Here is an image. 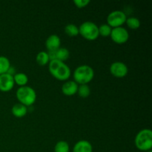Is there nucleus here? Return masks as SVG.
Instances as JSON below:
<instances>
[{
    "label": "nucleus",
    "mask_w": 152,
    "mask_h": 152,
    "mask_svg": "<svg viewBox=\"0 0 152 152\" xmlns=\"http://www.w3.org/2000/svg\"><path fill=\"white\" fill-rule=\"evenodd\" d=\"M48 71L50 74L59 81H66L71 77V68L65 62L54 59L48 63Z\"/></svg>",
    "instance_id": "nucleus-1"
},
{
    "label": "nucleus",
    "mask_w": 152,
    "mask_h": 152,
    "mask_svg": "<svg viewBox=\"0 0 152 152\" xmlns=\"http://www.w3.org/2000/svg\"><path fill=\"white\" fill-rule=\"evenodd\" d=\"M74 80L78 85H88L94 77V71L88 65H80L74 71Z\"/></svg>",
    "instance_id": "nucleus-2"
},
{
    "label": "nucleus",
    "mask_w": 152,
    "mask_h": 152,
    "mask_svg": "<svg viewBox=\"0 0 152 152\" xmlns=\"http://www.w3.org/2000/svg\"><path fill=\"white\" fill-rule=\"evenodd\" d=\"M135 146L138 150L148 151L152 148V132L149 129H144L140 131L134 139Z\"/></svg>",
    "instance_id": "nucleus-3"
},
{
    "label": "nucleus",
    "mask_w": 152,
    "mask_h": 152,
    "mask_svg": "<svg viewBox=\"0 0 152 152\" xmlns=\"http://www.w3.org/2000/svg\"><path fill=\"white\" fill-rule=\"evenodd\" d=\"M16 96L19 103L26 107L34 105L37 99V93L35 90L28 86L19 87L16 92Z\"/></svg>",
    "instance_id": "nucleus-4"
},
{
    "label": "nucleus",
    "mask_w": 152,
    "mask_h": 152,
    "mask_svg": "<svg viewBox=\"0 0 152 152\" xmlns=\"http://www.w3.org/2000/svg\"><path fill=\"white\" fill-rule=\"evenodd\" d=\"M79 32L83 38L89 41L96 39L99 36L98 26L91 21L83 22L79 27Z\"/></svg>",
    "instance_id": "nucleus-5"
},
{
    "label": "nucleus",
    "mask_w": 152,
    "mask_h": 152,
    "mask_svg": "<svg viewBox=\"0 0 152 152\" xmlns=\"http://www.w3.org/2000/svg\"><path fill=\"white\" fill-rule=\"evenodd\" d=\"M126 19L127 16L124 12L119 10H114L108 15L107 24L112 28H118L126 23Z\"/></svg>",
    "instance_id": "nucleus-6"
},
{
    "label": "nucleus",
    "mask_w": 152,
    "mask_h": 152,
    "mask_svg": "<svg viewBox=\"0 0 152 152\" xmlns=\"http://www.w3.org/2000/svg\"><path fill=\"white\" fill-rule=\"evenodd\" d=\"M110 37L114 42L122 45L128 42L129 39V33L123 27H118L112 28Z\"/></svg>",
    "instance_id": "nucleus-7"
},
{
    "label": "nucleus",
    "mask_w": 152,
    "mask_h": 152,
    "mask_svg": "<svg viewBox=\"0 0 152 152\" xmlns=\"http://www.w3.org/2000/svg\"><path fill=\"white\" fill-rule=\"evenodd\" d=\"M110 73L117 78H123L127 76L129 73V68L123 62H114L110 66Z\"/></svg>",
    "instance_id": "nucleus-8"
},
{
    "label": "nucleus",
    "mask_w": 152,
    "mask_h": 152,
    "mask_svg": "<svg viewBox=\"0 0 152 152\" xmlns=\"http://www.w3.org/2000/svg\"><path fill=\"white\" fill-rule=\"evenodd\" d=\"M13 77L10 74H6L0 75V91L2 92H8L14 87Z\"/></svg>",
    "instance_id": "nucleus-9"
},
{
    "label": "nucleus",
    "mask_w": 152,
    "mask_h": 152,
    "mask_svg": "<svg viewBox=\"0 0 152 152\" xmlns=\"http://www.w3.org/2000/svg\"><path fill=\"white\" fill-rule=\"evenodd\" d=\"M45 44L48 51H55L60 48L61 39L56 34H51L48 37Z\"/></svg>",
    "instance_id": "nucleus-10"
},
{
    "label": "nucleus",
    "mask_w": 152,
    "mask_h": 152,
    "mask_svg": "<svg viewBox=\"0 0 152 152\" xmlns=\"http://www.w3.org/2000/svg\"><path fill=\"white\" fill-rule=\"evenodd\" d=\"M78 84L74 81H66L62 86V92L65 96H71L77 93Z\"/></svg>",
    "instance_id": "nucleus-11"
},
{
    "label": "nucleus",
    "mask_w": 152,
    "mask_h": 152,
    "mask_svg": "<svg viewBox=\"0 0 152 152\" xmlns=\"http://www.w3.org/2000/svg\"><path fill=\"white\" fill-rule=\"evenodd\" d=\"M73 152H93V146L90 142L83 140L76 142Z\"/></svg>",
    "instance_id": "nucleus-12"
},
{
    "label": "nucleus",
    "mask_w": 152,
    "mask_h": 152,
    "mask_svg": "<svg viewBox=\"0 0 152 152\" xmlns=\"http://www.w3.org/2000/svg\"><path fill=\"white\" fill-rule=\"evenodd\" d=\"M11 112L15 117L22 118L25 117L28 113V107L21 103H16L12 107Z\"/></svg>",
    "instance_id": "nucleus-13"
},
{
    "label": "nucleus",
    "mask_w": 152,
    "mask_h": 152,
    "mask_svg": "<svg viewBox=\"0 0 152 152\" xmlns=\"http://www.w3.org/2000/svg\"><path fill=\"white\" fill-rule=\"evenodd\" d=\"M13 77L15 84L18 85L20 87L27 86V83L28 82V77L25 73H16L14 75H13Z\"/></svg>",
    "instance_id": "nucleus-14"
},
{
    "label": "nucleus",
    "mask_w": 152,
    "mask_h": 152,
    "mask_svg": "<svg viewBox=\"0 0 152 152\" xmlns=\"http://www.w3.org/2000/svg\"><path fill=\"white\" fill-rule=\"evenodd\" d=\"M70 56V51L66 48L60 47L56 50V59L65 62Z\"/></svg>",
    "instance_id": "nucleus-15"
},
{
    "label": "nucleus",
    "mask_w": 152,
    "mask_h": 152,
    "mask_svg": "<svg viewBox=\"0 0 152 152\" xmlns=\"http://www.w3.org/2000/svg\"><path fill=\"white\" fill-rule=\"evenodd\" d=\"M36 61H37V64L40 66H45V65H48L50 62L49 59L48 54L46 51H40L37 53V56H36Z\"/></svg>",
    "instance_id": "nucleus-16"
},
{
    "label": "nucleus",
    "mask_w": 152,
    "mask_h": 152,
    "mask_svg": "<svg viewBox=\"0 0 152 152\" xmlns=\"http://www.w3.org/2000/svg\"><path fill=\"white\" fill-rule=\"evenodd\" d=\"M10 68V62L8 58L0 56V75L8 72Z\"/></svg>",
    "instance_id": "nucleus-17"
},
{
    "label": "nucleus",
    "mask_w": 152,
    "mask_h": 152,
    "mask_svg": "<svg viewBox=\"0 0 152 152\" xmlns=\"http://www.w3.org/2000/svg\"><path fill=\"white\" fill-rule=\"evenodd\" d=\"M65 33L70 37H75L80 34L79 32V27L74 24H68L65 27Z\"/></svg>",
    "instance_id": "nucleus-18"
},
{
    "label": "nucleus",
    "mask_w": 152,
    "mask_h": 152,
    "mask_svg": "<svg viewBox=\"0 0 152 152\" xmlns=\"http://www.w3.org/2000/svg\"><path fill=\"white\" fill-rule=\"evenodd\" d=\"M54 152H70L69 144L65 140L59 141L55 145Z\"/></svg>",
    "instance_id": "nucleus-19"
},
{
    "label": "nucleus",
    "mask_w": 152,
    "mask_h": 152,
    "mask_svg": "<svg viewBox=\"0 0 152 152\" xmlns=\"http://www.w3.org/2000/svg\"><path fill=\"white\" fill-rule=\"evenodd\" d=\"M77 94L82 98L88 97L91 94V89L88 85H80L77 89Z\"/></svg>",
    "instance_id": "nucleus-20"
},
{
    "label": "nucleus",
    "mask_w": 152,
    "mask_h": 152,
    "mask_svg": "<svg viewBox=\"0 0 152 152\" xmlns=\"http://www.w3.org/2000/svg\"><path fill=\"white\" fill-rule=\"evenodd\" d=\"M126 23L127 26L132 30H137L140 27V21L137 17L127 18Z\"/></svg>",
    "instance_id": "nucleus-21"
},
{
    "label": "nucleus",
    "mask_w": 152,
    "mask_h": 152,
    "mask_svg": "<svg viewBox=\"0 0 152 152\" xmlns=\"http://www.w3.org/2000/svg\"><path fill=\"white\" fill-rule=\"evenodd\" d=\"M98 29H99V35L102 37H110L112 31V28H111L108 24H102L98 27Z\"/></svg>",
    "instance_id": "nucleus-22"
},
{
    "label": "nucleus",
    "mask_w": 152,
    "mask_h": 152,
    "mask_svg": "<svg viewBox=\"0 0 152 152\" xmlns=\"http://www.w3.org/2000/svg\"><path fill=\"white\" fill-rule=\"evenodd\" d=\"M73 2L78 8H84L90 4L91 1L90 0H74Z\"/></svg>",
    "instance_id": "nucleus-23"
},
{
    "label": "nucleus",
    "mask_w": 152,
    "mask_h": 152,
    "mask_svg": "<svg viewBox=\"0 0 152 152\" xmlns=\"http://www.w3.org/2000/svg\"><path fill=\"white\" fill-rule=\"evenodd\" d=\"M146 152H152V151H151V150H149V151H146Z\"/></svg>",
    "instance_id": "nucleus-24"
}]
</instances>
